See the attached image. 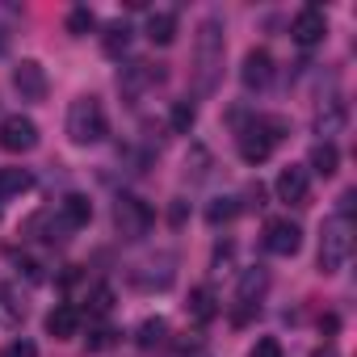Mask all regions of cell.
I'll list each match as a JSON object with an SVG mask.
<instances>
[{
    "mask_svg": "<svg viewBox=\"0 0 357 357\" xmlns=\"http://www.w3.org/2000/svg\"><path fill=\"white\" fill-rule=\"evenodd\" d=\"M101 47H105V55H122V51L130 47V26H126V22H114V26L105 30V43H101Z\"/></svg>",
    "mask_w": 357,
    "mask_h": 357,
    "instance_id": "cell-24",
    "label": "cell"
},
{
    "mask_svg": "<svg viewBox=\"0 0 357 357\" xmlns=\"http://www.w3.org/2000/svg\"><path fill=\"white\" fill-rule=\"evenodd\" d=\"M290 38L298 43V47H315V43H324L328 38V17H324V9H303L294 22H290Z\"/></svg>",
    "mask_w": 357,
    "mask_h": 357,
    "instance_id": "cell-9",
    "label": "cell"
},
{
    "mask_svg": "<svg viewBox=\"0 0 357 357\" xmlns=\"http://www.w3.org/2000/svg\"><path fill=\"white\" fill-rule=\"evenodd\" d=\"M13 89L22 93V101H43L47 97V68L38 59H22L13 68Z\"/></svg>",
    "mask_w": 357,
    "mask_h": 357,
    "instance_id": "cell-7",
    "label": "cell"
},
{
    "mask_svg": "<svg viewBox=\"0 0 357 357\" xmlns=\"http://www.w3.org/2000/svg\"><path fill=\"white\" fill-rule=\"evenodd\" d=\"M278 139H286V122L282 118H252L240 130V155L248 164H265L278 147Z\"/></svg>",
    "mask_w": 357,
    "mask_h": 357,
    "instance_id": "cell-4",
    "label": "cell"
},
{
    "mask_svg": "<svg viewBox=\"0 0 357 357\" xmlns=\"http://www.w3.org/2000/svg\"><path fill=\"white\" fill-rule=\"evenodd\" d=\"M265 248H269L273 257H294V252L303 248V231H298V223H290V219H273V223L265 227Z\"/></svg>",
    "mask_w": 357,
    "mask_h": 357,
    "instance_id": "cell-10",
    "label": "cell"
},
{
    "mask_svg": "<svg viewBox=\"0 0 357 357\" xmlns=\"http://www.w3.org/2000/svg\"><path fill=\"white\" fill-rule=\"evenodd\" d=\"M114 344V332L109 328H97V332H89V349L97 353V349H109Z\"/></svg>",
    "mask_w": 357,
    "mask_h": 357,
    "instance_id": "cell-30",
    "label": "cell"
},
{
    "mask_svg": "<svg viewBox=\"0 0 357 357\" xmlns=\"http://www.w3.org/2000/svg\"><path fill=\"white\" fill-rule=\"evenodd\" d=\"M315 357H336V353L332 349H315Z\"/></svg>",
    "mask_w": 357,
    "mask_h": 357,
    "instance_id": "cell-32",
    "label": "cell"
},
{
    "mask_svg": "<svg viewBox=\"0 0 357 357\" xmlns=\"http://www.w3.org/2000/svg\"><path fill=\"white\" fill-rule=\"evenodd\" d=\"M17 319H22V307L9 298V286H0V324H9V328H13Z\"/></svg>",
    "mask_w": 357,
    "mask_h": 357,
    "instance_id": "cell-27",
    "label": "cell"
},
{
    "mask_svg": "<svg viewBox=\"0 0 357 357\" xmlns=\"http://www.w3.org/2000/svg\"><path fill=\"white\" fill-rule=\"evenodd\" d=\"M336 164H340L336 143H315V147H311V164H307V168H315L319 176H332V172H336Z\"/></svg>",
    "mask_w": 357,
    "mask_h": 357,
    "instance_id": "cell-19",
    "label": "cell"
},
{
    "mask_svg": "<svg viewBox=\"0 0 357 357\" xmlns=\"http://www.w3.org/2000/svg\"><path fill=\"white\" fill-rule=\"evenodd\" d=\"M0 147L22 155V151H34L38 147V122L26 118V114H9L0 118Z\"/></svg>",
    "mask_w": 357,
    "mask_h": 357,
    "instance_id": "cell-6",
    "label": "cell"
},
{
    "mask_svg": "<svg viewBox=\"0 0 357 357\" xmlns=\"http://www.w3.org/2000/svg\"><path fill=\"white\" fill-rule=\"evenodd\" d=\"M114 223H118V236H122V240H143V236L151 231L155 215H151V206H147L143 198L122 194V198L114 202Z\"/></svg>",
    "mask_w": 357,
    "mask_h": 357,
    "instance_id": "cell-5",
    "label": "cell"
},
{
    "mask_svg": "<svg viewBox=\"0 0 357 357\" xmlns=\"http://www.w3.org/2000/svg\"><path fill=\"white\" fill-rule=\"evenodd\" d=\"M164 80V72H160V63L151 68V63H130V68H122V76H118V89H122V97L126 101H135L147 84H160Z\"/></svg>",
    "mask_w": 357,
    "mask_h": 357,
    "instance_id": "cell-12",
    "label": "cell"
},
{
    "mask_svg": "<svg viewBox=\"0 0 357 357\" xmlns=\"http://www.w3.org/2000/svg\"><path fill=\"white\" fill-rule=\"evenodd\" d=\"M59 219H63V227H68V231L89 227V219H93V202H89L84 194H68V198L59 202Z\"/></svg>",
    "mask_w": 357,
    "mask_h": 357,
    "instance_id": "cell-15",
    "label": "cell"
},
{
    "mask_svg": "<svg viewBox=\"0 0 357 357\" xmlns=\"http://www.w3.org/2000/svg\"><path fill=\"white\" fill-rule=\"evenodd\" d=\"M344 122H349L344 101H324V109L315 114V130L324 135L319 143H332V135H340V130H344Z\"/></svg>",
    "mask_w": 357,
    "mask_h": 357,
    "instance_id": "cell-13",
    "label": "cell"
},
{
    "mask_svg": "<svg viewBox=\"0 0 357 357\" xmlns=\"http://www.w3.org/2000/svg\"><path fill=\"white\" fill-rule=\"evenodd\" d=\"M147 38L155 47H172L176 43V13H151L147 17Z\"/></svg>",
    "mask_w": 357,
    "mask_h": 357,
    "instance_id": "cell-16",
    "label": "cell"
},
{
    "mask_svg": "<svg viewBox=\"0 0 357 357\" xmlns=\"http://www.w3.org/2000/svg\"><path fill=\"white\" fill-rule=\"evenodd\" d=\"M34 185V176L26 168H0V198H13V194H26Z\"/></svg>",
    "mask_w": 357,
    "mask_h": 357,
    "instance_id": "cell-18",
    "label": "cell"
},
{
    "mask_svg": "<svg viewBox=\"0 0 357 357\" xmlns=\"http://www.w3.org/2000/svg\"><path fill=\"white\" fill-rule=\"evenodd\" d=\"M5 357H38V344H34V340H13Z\"/></svg>",
    "mask_w": 357,
    "mask_h": 357,
    "instance_id": "cell-31",
    "label": "cell"
},
{
    "mask_svg": "<svg viewBox=\"0 0 357 357\" xmlns=\"http://www.w3.org/2000/svg\"><path fill=\"white\" fill-rule=\"evenodd\" d=\"M68 135L80 147H93V143H101L109 135V122H105V109H101L97 97H76L68 105Z\"/></svg>",
    "mask_w": 357,
    "mask_h": 357,
    "instance_id": "cell-2",
    "label": "cell"
},
{
    "mask_svg": "<svg viewBox=\"0 0 357 357\" xmlns=\"http://www.w3.org/2000/svg\"><path fill=\"white\" fill-rule=\"evenodd\" d=\"M353 257V219L332 215L319 231V273H340Z\"/></svg>",
    "mask_w": 357,
    "mask_h": 357,
    "instance_id": "cell-3",
    "label": "cell"
},
{
    "mask_svg": "<svg viewBox=\"0 0 357 357\" xmlns=\"http://www.w3.org/2000/svg\"><path fill=\"white\" fill-rule=\"evenodd\" d=\"M89 311L93 315H109L114 311V286H93V294H89Z\"/></svg>",
    "mask_w": 357,
    "mask_h": 357,
    "instance_id": "cell-25",
    "label": "cell"
},
{
    "mask_svg": "<svg viewBox=\"0 0 357 357\" xmlns=\"http://www.w3.org/2000/svg\"><path fill=\"white\" fill-rule=\"evenodd\" d=\"M76 332H80V311L68 307V303H59V307L47 315V336H55V340H72Z\"/></svg>",
    "mask_w": 357,
    "mask_h": 357,
    "instance_id": "cell-14",
    "label": "cell"
},
{
    "mask_svg": "<svg viewBox=\"0 0 357 357\" xmlns=\"http://www.w3.org/2000/svg\"><path fill=\"white\" fill-rule=\"evenodd\" d=\"M168 122H172V130H176V135H190V126L198 122V105H194L190 97H185V101H172Z\"/></svg>",
    "mask_w": 357,
    "mask_h": 357,
    "instance_id": "cell-22",
    "label": "cell"
},
{
    "mask_svg": "<svg viewBox=\"0 0 357 357\" xmlns=\"http://www.w3.org/2000/svg\"><path fill=\"white\" fill-rule=\"evenodd\" d=\"M265 286H269L265 269H261V265H257V269H248V273L240 278V303H248V307H252V303L265 294Z\"/></svg>",
    "mask_w": 357,
    "mask_h": 357,
    "instance_id": "cell-20",
    "label": "cell"
},
{
    "mask_svg": "<svg viewBox=\"0 0 357 357\" xmlns=\"http://www.w3.org/2000/svg\"><path fill=\"white\" fill-rule=\"evenodd\" d=\"M206 164H211V155H206V147H194V168H185L190 176H194V181H198V176H206Z\"/></svg>",
    "mask_w": 357,
    "mask_h": 357,
    "instance_id": "cell-29",
    "label": "cell"
},
{
    "mask_svg": "<svg viewBox=\"0 0 357 357\" xmlns=\"http://www.w3.org/2000/svg\"><path fill=\"white\" fill-rule=\"evenodd\" d=\"M185 311H190V319L194 324H206V319H215V294L206 290V286H198V290H190V303H185Z\"/></svg>",
    "mask_w": 357,
    "mask_h": 357,
    "instance_id": "cell-17",
    "label": "cell"
},
{
    "mask_svg": "<svg viewBox=\"0 0 357 357\" xmlns=\"http://www.w3.org/2000/svg\"><path fill=\"white\" fill-rule=\"evenodd\" d=\"M223 51H227L223 22H219V17H206V22L198 26V38H194V80H198V93H215V89H219Z\"/></svg>",
    "mask_w": 357,
    "mask_h": 357,
    "instance_id": "cell-1",
    "label": "cell"
},
{
    "mask_svg": "<svg viewBox=\"0 0 357 357\" xmlns=\"http://www.w3.org/2000/svg\"><path fill=\"white\" fill-rule=\"evenodd\" d=\"M240 80H244V89L248 93H261V89H269V80H273V55L269 51H248L244 55V68H240Z\"/></svg>",
    "mask_w": 357,
    "mask_h": 357,
    "instance_id": "cell-11",
    "label": "cell"
},
{
    "mask_svg": "<svg viewBox=\"0 0 357 357\" xmlns=\"http://www.w3.org/2000/svg\"><path fill=\"white\" fill-rule=\"evenodd\" d=\"M164 336H168V324H164L160 315H151V319H143V324H139V332H135V340H139V349H155V344H164Z\"/></svg>",
    "mask_w": 357,
    "mask_h": 357,
    "instance_id": "cell-21",
    "label": "cell"
},
{
    "mask_svg": "<svg viewBox=\"0 0 357 357\" xmlns=\"http://www.w3.org/2000/svg\"><path fill=\"white\" fill-rule=\"evenodd\" d=\"M236 215H240V202H236V198H215V202L206 206V223H211V227H223V223H231Z\"/></svg>",
    "mask_w": 357,
    "mask_h": 357,
    "instance_id": "cell-23",
    "label": "cell"
},
{
    "mask_svg": "<svg viewBox=\"0 0 357 357\" xmlns=\"http://www.w3.org/2000/svg\"><path fill=\"white\" fill-rule=\"evenodd\" d=\"M248 357H282V344H278L273 336H261V340L248 349Z\"/></svg>",
    "mask_w": 357,
    "mask_h": 357,
    "instance_id": "cell-28",
    "label": "cell"
},
{
    "mask_svg": "<svg viewBox=\"0 0 357 357\" xmlns=\"http://www.w3.org/2000/svg\"><path fill=\"white\" fill-rule=\"evenodd\" d=\"M278 198L282 202H290V206H303L307 202V190H311V172L303 168V164H286L282 172H278Z\"/></svg>",
    "mask_w": 357,
    "mask_h": 357,
    "instance_id": "cell-8",
    "label": "cell"
},
{
    "mask_svg": "<svg viewBox=\"0 0 357 357\" xmlns=\"http://www.w3.org/2000/svg\"><path fill=\"white\" fill-rule=\"evenodd\" d=\"M89 30H93V13H89V9H72V13H68V34L84 38Z\"/></svg>",
    "mask_w": 357,
    "mask_h": 357,
    "instance_id": "cell-26",
    "label": "cell"
}]
</instances>
